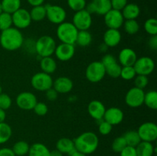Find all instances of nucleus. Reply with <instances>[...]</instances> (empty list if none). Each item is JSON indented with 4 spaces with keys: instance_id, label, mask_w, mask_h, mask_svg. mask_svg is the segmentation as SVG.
I'll list each match as a JSON object with an SVG mask.
<instances>
[{
    "instance_id": "obj_43",
    "label": "nucleus",
    "mask_w": 157,
    "mask_h": 156,
    "mask_svg": "<svg viewBox=\"0 0 157 156\" xmlns=\"http://www.w3.org/2000/svg\"><path fill=\"white\" fill-rule=\"evenodd\" d=\"M149 84V79L147 76L144 75H136L134 77V84L135 87L137 88L144 90L147 87Z\"/></svg>"
},
{
    "instance_id": "obj_24",
    "label": "nucleus",
    "mask_w": 157,
    "mask_h": 156,
    "mask_svg": "<svg viewBox=\"0 0 157 156\" xmlns=\"http://www.w3.org/2000/svg\"><path fill=\"white\" fill-rule=\"evenodd\" d=\"M124 20L136 19L140 14V8L135 3H127L121 10Z\"/></svg>"
},
{
    "instance_id": "obj_11",
    "label": "nucleus",
    "mask_w": 157,
    "mask_h": 156,
    "mask_svg": "<svg viewBox=\"0 0 157 156\" xmlns=\"http://www.w3.org/2000/svg\"><path fill=\"white\" fill-rule=\"evenodd\" d=\"M133 67L136 71V75L148 76L154 70L155 62L150 57H141L136 59Z\"/></svg>"
},
{
    "instance_id": "obj_29",
    "label": "nucleus",
    "mask_w": 157,
    "mask_h": 156,
    "mask_svg": "<svg viewBox=\"0 0 157 156\" xmlns=\"http://www.w3.org/2000/svg\"><path fill=\"white\" fill-rule=\"evenodd\" d=\"M29 12L32 21H41L46 18V7L44 5L34 6Z\"/></svg>"
},
{
    "instance_id": "obj_56",
    "label": "nucleus",
    "mask_w": 157,
    "mask_h": 156,
    "mask_svg": "<svg viewBox=\"0 0 157 156\" xmlns=\"http://www.w3.org/2000/svg\"><path fill=\"white\" fill-rule=\"evenodd\" d=\"M54 1H58V0H54Z\"/></svg>"
},
{
    "instance_id": "obj_7",
    "label": "nucleus",
    "mask_w": 157,
    "mask_h": 156,
    "mask_svg": "<svg viewBox=\"0 0 157 156\" xmlns=\"http://www.w3.org/2000/svg\"><path fill=\"white\" fill-rule=\"evenodd\" d=\"M101 62L104 66L106 74L111 78L120 77L122 67L113 55L110 54H106L102 58Z\"/></svg>"
},
{
    "instance_id": "obj_49",
    "label": "nucleus",
    "mask_w": 157,
    "mask_h": 156,
    "mask_svg": "<svg viewBox=\"0 0 157 156\" xmlns=\"http://www.w3.org/2000/svg\"><path fill=\"white\" fill-rule=\"evenodd\" d=\"M0 156H15L12 148H0Z\"/></svg>"
},
{
    "instance_id": "obj_6",
    "label": "nucleus",
    "mask_w": 157,
    "mask_h": 156,
    "mask_svg": "<svg viewBox=\"0 0 157 156\" xmlns=\"http://www.w3.org/2000/svg\"><path fill=\"white\" fill-rule=\"evenodd\" d=\"M53 79L50 74L44 72H38L31 78V85L38 91L45 92L53 86Z\"/></svg>"
},
{
    "instance_id": "obj_30",
    "label": "nucleus",
    "mask_w": 157,
    "mask_h": 156,
    "mask_svg": "<svg viewBox=\"0 0 157 156\" xmlns=\"http://www.w3.org/2000/svg\"><path fill=\"white\" fill-rule=\"evenodd\" d=\"M30 145L25 141H18L12 146V150L15 156H25L28 154Z\"/></svg>"
},
{
    "instance_id": "obj_28",
    "label": "nucleus",
    "mask_w": 157,
    "mask_h": 156,
    "mask_svg": "<svg viewBox=\"0 0 157 156\" xmlns=\"http://www.w3.org/2000/svg\"><path fill=\"white\" fill-rule=\"evenodd\" d=\"M2 6L3 12L9 14H13L18 9L21 8V0H2Z\"/></svg>"
},
{
    "instance_id": "obj_8",
    "label": "nucleus",
    "mask_w": 157,
    "mask_h": 156,
    "mask_svg": "<svg viewBox=\"0 0 157 156\" xmlns=\"http://www.w3.org/2000/svg\"><path fill=\"white\" fill-rule=\"evenodd\" d=\"M46 7V18L52 24H60L65 21L67 12L65 9L58 5H47Z\"/></svg>"
},
{
    "instance_id": "obj_18",
    "label": "nucleus",
    "mask_w": 157,
    "mask_h": 156,
    "mask_svg": "<svg viewBox=\"0 0 157 156\" xmlns=\"http://www.w3.org/2000/svg\"><path fill=\"white\" fill-rule=\"evenodd\" d=\"M124 113L122 110L118 107H110L106 109L103 119L113 126L121 124L124 120Z\"/></svg>"
},
{
    "instance_id": "obj_55",
    "label": "nucleus",
    "mask_w": 157,
    "mask_h": 156,
    "mask_svg": "<svg viewBox=\"0 0 157 156\" xmlns=\"http://www.w3.org/2000/svg\"><path fill=\"white\" fill-rule=\"evenodd\" d=\"M2 93V86L0 85V94H1Z\"/></svg>"
},
{
    "instance_id": "obj_35",
    "label": "nucleus",
    "mask_w": 157,
    "mask_h": 156,
    "mask_svg": "<svg viewBox=\"0 0 157 156\" xmlns=\"http://www.w3.org/2000/svg\"><path fill=\"white\" fill-rule=\"evenodd\" d=\"M123 26L126 33L130 35H136L140 30V24L136 19L125 20Z\"/></svg>"
},
{
    "instance_id": "obj_2",
    "label": "nucleus",
    "mask_w": 157,
    "mask_h": 156,
    "mask_svg": "<svg viewBox=\"0 0 157 156\" xmlns=\"http://www.w3.org/2000/svg\"><path fill=\"white\" fill-rule=\"evenodd\" d=\"M74 143L76 151L88 155L98 149L99 139L93 132H84L74 139Z\"/></svg>"
},
{
    "instance_id": "obj_33",
    "label": "nucleus",
    "mask_w": 157,
    "mask_h": 156,
    "mask_svg": "<svg viewBox=\"0 0 157 156\" xmlns=\"http://www.w3.org/2000/svg\"><path fill=\"white\" fill-rule=\"evenodd\" d=\"M12 136V127L6 122H0V145L5 144Z\"/></svg>"
},
{
    "instance_id": "obj_22",
    "label": "nucleus",
    "mask_w": 157,
    "mask_h": 156,
    "mask_svg": "<svg viewBox=\"0 0 157 156\" xmlns=\"http://www.w3.org/2000/svg\"><path fill=\"white\" fill-rule=\"evenodd\" d=\"M54 89L61 94L70 93L74 87V83L67 76H60L53 81Z\"/></svg>"
},
{
    "instance_id": "obj_31",
    "label": "nucleus",
    "mask_w": 157,
    "mask_h": 156,
    "mask_svg": "<svg viewBox=\"0 0 157 156\" xmlns=\"http://www.w3.org/2000/svg\"><path fill=\"white\" fill-rule=\"evenodd\" d=\"M92 41V35L88 30L78 31V36H77L76 43L80 47H87L90 45Z\"/></svg>"
},
{
    "instance_id": "obj_19",
    "label": "nucleus",
    "mask_w": 157,
    "mask_h": 156,
    "mask_svg": "<svg viewBox=\"0 0 157 156\" xmlns=\"http://www.w3.org/2000/svg\"><path fill=\"white\" fill-rule=\"evenodd\" d=\"M106 111V107L101 101L92 100L89 102L87 106V112L91 118L97 121H100L104 118V113Z\"/></svg>"
},
{
    "instance_id": "obj_51",
    "label": "nucleus",
    "mask_w": 157,
    "mask_h": 156,
    "mask_svg": "<svg viewBox=\"0 0 157 156\" xmlns=\"http://www.w3.org/2000/svg\"><path fill=\"white\" fill-rule=\"evenodd\" d=\"M63 155H64V154H63L61 151L57 150L56 148L52 150V151H50V156H63Z\"/></svg>"
},
{
    "instance_id": "obj_9",
    "label": "nucleus",
    "mask_w": 157,
    "mask_h": 156,
    "mask_svg": "<svg viewBox=\"0 0 157 156\" xmlns=\"http://www.w3.org/2000/svg\"><path fill=\"white\" fill-rule=\"evenodd\" d=\"M91 14L89 13L86 9L76 12L72 18V24L78 31L88 30L92 25Z\"/></svg>"
},
{
    "instance_id": "obj_27",
    "label": "nucleus",
    "mask_w": 157,
    "mask_h": 156,
    "mask_svg": "<svg viewBox=\"0 0 157 156\" xmlns=\"http://www.w3.org/2000/svg\"><path fill=\"white\" fill-rule=\"evenodd\" d=\"M29 156H50V150L44 144L36 142L30 145Z\"/></svg>"
},
{
    "instance_id": "obj_54",
    "label": "nucleus",
    "mask_w": 157,
    "mask_h": 156,
    "mask_svg": "<svg viewBox=\"0 0 157 156\" xmlns=\"http://www.w3.org/2000/svg\"><path fill=\"white\" fill-rule=\"evenodd\" d=\"M3 12V9H2V4H1V2H0V14L2 13Z\"/></svg>"
},
{
    "instance_id": "obj_26",
    "label": "nucleus",
    "mask_w": 157,
    "mask_h": 156,
    "mask_svg": "<svg viewBox=\"0 0 157 156\" xmlns=\"http://www.w3.org/2000/svg\"><path fill=\"white\" fill-rule=\"evenodd\" d=\"M137 156H153L156 152V148L152 142L141 141L136 147Z\"/></svg>"
},
{
    "instance_id": "obj_21",
    "label": "nucleus",
    "mask_w": 157,
    "mask_h": 156,
    "mask_svg": "<svg viewBox=\"0 0 157 156\" xmlns=\"http://www.w3.org/2000/svg\"><path fill=\"white\" fill-rule=\"evenodd\" d=\"M122 35L119 29L108 28L104 34V44L108 47H114L121 43Z\"/></svg>"
},
{
    "instance_id": "obj_1",
    "label": "nucleus",
    "mask_w": 157,
    "mask_h": 156,
    "mask_svg": "<svg viewBox=\"0 0 157 156\" xmlns=\"http://www.w3.org/2000/svg\"><path fill=\"white\" fill-rule=\"evenodd\" d=\"M24 44V37L21 30L15 27H11L2 31L0 35V44L3 49L9 51H14Z\"/></svg>"
},
{
    "instance_id": "obj_32",
    "label": "nucleus",
    "mask_w": 157,
    "mask_h": 156,
    "mask_svg": "<svg viewBox=\"0 0 157 156\" xmlns=\"http://www.w3.org/2000/svg\"><path fill=\"white\" fill-rule=\"evenodd\" d=\"M123 136L125 139L127 145H129V146L136 147L138 144L141 142L139 134L136 130H130V131L126 132Z\"/></svg>"
},
{
    "instance_id": "obj_12",
    "label": "nucleus",
    "mask_w": 157,
    "mask_h": 156,
    "mask_svg": "<svg viewBox=\"0 0 157 156\" xmlns=\"http://www.w3.org/2000/svg\"><path fill=\"white\" fill-rule=\"evenodd\" d=\"M12 25L19 30L27 28L30 26L32 21L29 11L23 8H20L16 12L12 14Z\"/></svg>"
},
{
    "instance_id": "obj_40",
    "label": "nucleus",
    "mask_w": 157,
    "mask_h": 156,
    "mask_svg": "<svg viewBox=\"0 0 157 156\" xmlns=\"http://www.w3.org/2000/svg\"><path fill=\"white\" fill-rule=\"evenodd\" d=\"M67 3L68 7L75 12L85 9L87 6L86 0H67Z\"/></svg>"
},
{
    "instance_id": "obj_41",
    "label": "nucleus",
    "mask_w": 157,
    "mask_h": 156,
    "mask_svg": "<svg viewBox=\"0 0 157 156\" xmlns=\"http://www.w3.org/2000/svg\"><path fill=\"white\" fill-rule=\"evenodd\" d=\"M112 130H113V125L104 121V119H101L99 121L98 132H99L100 134L102 135V136H107L111 132Z\"/></svg>"
},
{
    "instance_id": "obj_50",
    "label": "nucleus",
    "mask_w": 157,
    "mask_h": 156,
    "mask_svg": "<svg viewBox=\"0 0 157 156\" xmlns=\"http://www.w3.org/2000/svg\"><path fill=\"white\" fill-rule=\"evenodd\" d=\"M27 2L30 6L34 7V6H38L43 5L44 2V0H27Z\"/></svg>"
},
{
    "instance_id": "obj_14",
    "label": "nucleus",
    "mask_w": 157,
    "mask_h": 156,
    "mask_svg": "<svg viewBox=\"0 0 157 156\" xmlns=\"http://www.w3.org/2000/svg\"><path fill=\"white\" fill-rule=\"evenodd\" d=\"M16 104L19 109L25 111L33 110L38 102L36 96L32 92H21L16 96Z\"/></svg>"
},
{
    "instance_id": "obj_38",
    "label": "nucleus",
    "mask_w": 157,
    "mask_h": 156,
    "mask_svg": "<svg viewBox=\"0 0 157 156\" xmlns=\"http://www.w3.org/2000/svg\"><path fill=\"white\" fill-rule=\"evenodd\" d=\"M144 29L150 36L157 35V20L155 18H148L144 22Z\"/></svg>"
},
{
    "instance_id": "obj_37",
    "label": "nucleus",
    "mask_w": 157,
    "mask_h": 156,
    "mask_svg": "<svg viewBox=\"0 0 157 156\" xmlns=\"http://www.w3.org/2000/svg\"><path fill=\"white\" fill-rule=\"evenodd\" d=\"M136 76V71H135L133 66H125V67H121V71L120 76L123 80H131L134 79V77Z\"/></svg>"
},
{
    "instance_id": "obj_53",
    "label": "nucleus",
    "mask_w": 157,
    "mask_h": 156,
    "mask_svg": "<svg viewBox=\"0 0 157 156\" xmlns=\"http://www.w3.org/2000/svg\"><path fill=\"white\" fill-rule=\"evenodd\" d=\"M69 156H87V155H86V154H83V153H81V152H79V151H75L73 153H71V154Z\"/></svg>"
},
{
    "instance_id": "obj_52",
    "label": "nucleus",
    "mask_w": 157,
    "mask_h": 156,
    "mask_svg": "<svg viewBox=\"0 0 157 156\" xmlns=\"http://www.w3.org/2000/svg\"><path fill=\"white\" fill-rule=\"evenodd\" d=\"M6 118V111L2 109H0V122H5Z\"/></svg>"
},
{
    "instance_id": "obj_44",
    "label": "nucleus",
    "mask_w": 157,
    "mask_h": 156,
    "mask_svg": "<svg viewBox=\"0 0 157 156\" xmlns=\"http://www.w3.org/2000/svg\"><path fill=\"white\" fill-rule=\"evenodd\" d=\"M34 112L36 115L39 116H44L48 112V107L47 104L43 102H38L33 109Z\"/></svg>"
},
{
    "instance_id": "obj_45",
    "label": "nucleus",
    "mask_w": 157,
    "mask_h": 156,
    "mask_svg": "<svg viewBox=\"0 0 157 156\" xmlns=\"http://www.w3.org/2000/svg\"><path fill=\"white\" fill-rule=\"evenodd\" d=\"M110 3L112 9L121 11L128 3V0H110Z\"/></svg>"
},
{
    "instance_id": "obj_15",
    "label": "nucleus",
    "mask_w": 157,
    "mask_h": 156,
    "mask_svg": "<svg viewBox=\"0 0 157 156\" xmlns=\"http://www.w3.org/2000/svg\"><path fill=\"white\" fill-rule=\"evenodd\" d=\"M104 20L106 26L108 28L112 29H120L125 21L121 11L115 10L113 9H110L104 15Z\"/></svg>"
},
{
    "instance_id": "obj_10",
    "label": "nucleus",
    "mask_w": 157,
    "mask_h": 156,
    "mask_svg": "<svg viewBox=\"0 0 157 156\" xmlns=\"http://www.w3.org/2000/svg\"><path fill=\"white\" fill-rule=\"evenodd\" d=\"M141 141L152 142L157 139V125L152 122H146L141 124L136 130Z\"/></svg>"
},
{
    "instance_id": "obj_39",
    "label": "nucleus",
    "mask_w": 157,
    "mask_h": 156,
    "mask_svg": "<svg viewBox=\"0 0 157 156\" xmlns=\"http://www.w3.org/2000/svg\"><path fill=\"white\" fill-rule=\"evenodd\" d=\"M126 146H127V143L123 136H118L116 139H114L111 144L112 151L115 153H119V154Z\"/></svg>"
},
{
    "instance_id": "obj_13",
    "label": "nucleus",
    "mask_w": 157,
    "mask_h": 156,
    "mask_svg": "<svg viewBox=\"0 0 157 156\" xmlns=\"http://www.w3.org/2000/svg\"><path fill=\"white\" fill-rule=\"evenodd\" d=\"M145 92L144 90L134 87L127 91L125 96V102L129 107L138 108L144 105Z\"/></svg>"
},
{
    "instance_id": "obj_34",
    "label": "nucleus",
    "mask_w": 157,
    "mask_h": 156,
    "mask_svg": "<svg viewBox=\"0 0 157 156\" xmlns=\"http://www.w3.org/2000/svg\"><path fill=\"white\" fill-rule=\"evenodd\" d=\"M144 104L148 108L156 110L157 109V93L156 90H150L145 93Z\"/></svg>"
},
{
    "instance_id": "obj_25",
    "label": "nucleus",
    "mask_w": 157,
    "mask_h": 156,
    "mask_svg": "<svg viewBox=\"0 0 157 156\" xmlns=\"http://www.w3.org/2000/svg\"><path fill=\"white\" fill-rule=\"evenodd\" d=\"M40 67L41 71L51 75L57 70V62L52 56L41 58L40 61Z\"/></svg>"
},
{
    "instance_id": "obj_36",
    "label": "nucleus",
    "mask_w": 157,
    "mask_h": 156,
    "mask_svg": "<svg viewBox=\"0 0 157 156\" xmlns=\"http://www.w3.org/2000/svg\"><path fill=\"white\" fill-rule=\"evenodd\" d=\"M12 26V15L3 12L0 14V31H4Z\"/></svg>"
},
{
    "instance_id": "obj_23",
    "label": "nucleus",
    "mask_w": 157,
    "mask_h": 156,
    "mask_svg": "<svg viewBox=\"0 0 157 156\" xmlns=\"http://www.w3.org/2000/svg\"><path fill=\"white\" fill-rule=\"evenodd\" d=\"M56 149L61 151L63 154L70 155L71 153L76 151L74 140L67 137H63L58 139L56 142Z\"/></svg>"
},
{
    "instance_id": "obj_3",
    "label": "nucleus",
    "mask_w": 157,
    "mask_h": 156,
    "mask_svg": "<svg viewBox=\"0 0 157 156\" xmlns=\"http://www.w3.org/2000/svg\"><path fill=\"white\" fill-rule=\"evenodd\" d=\"M78 30L72 22L64 21L58 24L56 30V35L59 41L64 44H75Z\"/></svg>"
},
{
    "instance_id": "obj_48",
    "label": "nucleus",
    "mask_w": 157,
    "mask_h": 156,
    "mask_svg": "<svg viewBox=\"0 0 157 156\" xmlns=\"http://www.w3.org/2000/svg\"><path fill=\"white\" fill-rule=\"evenodd\" d=\"M148 45L152 50H157V35L150 36V39L148 40Z\"/></svg>"
},
{
    "instance_id": "obj_17",
    "label": "nucleus",
    "mask_w": 157,
    "mask_h": 156,
    "mask_svg": "<svg viewBox=\"0 0 157 156\" xmlns=\"http://www.w3.org/2000/svg\"><path fill=\"white\" fill-rule=\"evenodd\" d=\"M54 54H55L57 59L59 60L60 61L65 62V61H70L75 56V44L61 43V44L56 46Z\"/></svg>"
},
{
    "instance_id": "obj_42",
    "label": "nucleus",
    "mask_w": 157,
    "mask_h": 156,
    "mask_svg": "<svg viewBox=\"0 0 157 156\" xmlns=\"http://www.w3.org/2000/svg\"><path fill=\"white\" fill-rule=\"evenodd\" d=\"M12 100L9 95L3 93L0 94V109L6 111L12 106Z\"/></svg>"
},
{
    "instance_id": "obj_46",
    "label": "nucleus",
    "mask_w": 157,
    "mask_h": 156,
    "mask_svg": "<svg viewBox=\"0 0 157 156\" xmlns=\"http://www.w3.org/2000/svg\"><path fill=\"white\" fill-rule=\"evenodd\" d=\"M121 156H137L136 151V147H132L127 145L122 151L120 152Z\"/></svg>"
},
{
    "instance_id": "obj_5",
    "label": "nucleus",
    "mask_w": 157,
    "mask_h": 156,
    "mask_svg": "<svg viewBox=\"0 0 157 156\" xmlns=\"http://www.w3.org/2000/svg\"><path fill=\"white\" fill-rule=\"evenodd\" d=\"M105 75V68L101 61H93L86 68L85 76L90 83L100 82L104 79Z\"/></svg>"
},
{
    "instance_id": "obj_4",
    "label": "nucleus",
    "mask_w": 157,
    "mask_h": 156,
    "mask_svg": "<svg viewBox=\"0 0 157 156\" xmlns=\"http://www.w3.org/2000/svg\"><path fill=\"white\" fill-rule=\"evenodd\" d=\"M56 41L50 35H42L35 43V50L41 58L51 57L55 53Z\"/></svg>"
},
{
    "instance_id": "obj_47",
    "label": "nucleus",
    "mask_w": 157,
    "mask_h": 156,
    "mask_svg": "<svg viewBox=\"0 0 157 156\" xmlns=\"http://www.w3.org/2000/svg\"><path fill=\"white\" fill-rule=\"evenodd\" d=\"M45 96L49 101H55L58 99V93L53 88L48 89V90L45 91Z\"/></svg>"
},
{
    "instance_id": "obj_20",
    "label": "nucleus",
    "mask_w": 157,
    "mask_h": 156,
    "mask_svg": "<svg viewBox=\"0 0 157 156\" xmlns=\"http://www.w3.org/2000/svg\"><path fill=\"white\" fill-rule=\"evenodd\" d=\"M137 58V55L135 50L130 47H125L120 51L118 55V62L121 67L133 66Z\"/></svg>"
},
{
    "instance_id": "obj_16",
    "label": "nucleus",
    "mask_w": 157,
    "mask_h": 156,
    "mask_svg": "<svg viewBox=\"0 0 157 156\" xmlns=\"http://www.w3.org/2000/svg\"><path fill=\"white\" fill-rule=\"evenodd\" d=\"M111 9L110 0H92L85 7L90 14H97L98 15H104Z\"/></svg>"
}]
</instances>
